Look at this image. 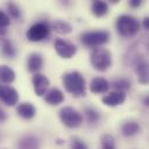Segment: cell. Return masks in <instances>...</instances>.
<instances>
[{
	"label": "cell",
	"instance_id": "cell-1",
	"mask_svg": "<svg viewBox=\"0 0 149 149\" xmlns=\"http://www.w3.org/2000/svg\"><path fill=\"white\" fill-rule=\"evenodd\" d=\"M63 85L65 90L74 97L85 95L86 84L83 74L78 71H71L63 74Z\"/></svg>",
	"mask_w": 149,
	"mask_h": 149
},
{
	"label": "cell",
	"instance_id": "cell-2",
	"mask_svg": "<svg viewBox=\"0 0 149 149\" xmlns=\"http://www.w3.org/2000/svg\"><path fill=\"white\" fill-rule=\"evenodd\" d=\"M90 62L98 71H106L112 65V54L105 48H94L90 54Z\"/></svg>",
	"mask_w": 149,
	"mask_h": 149
},
{
	"label": "cell",
	"instance_id": "cell-3",
	"mask_svg": "<svg viewBox=\"0 0 149 149\" xmlns=\"http://www.w3.org/2000/svg\"><path fill=\"white\" fill-rule=\"evenodd\" d=\"M116 30L123 37L135 35L140 29V22L132 15H120L116 20Z\"/></svg>",
	"mask_w": 149,
	"mask_h": 149
},
{
	"label": "cell",
	"instance_id": "cell-4",
	"mask_svg": "<svg viewBox=\"0 0 149 149\" xmlns=\"http://www.w3.org/2000/svg\"><path fill=\"white\" fill-rule=\"evenodd\" d=\"M148 52V42L146 38H142L134 43L128 50L125 56V63L127 65H135L137 62L144 59Z\"/></svg>",
	"mask_w": 149,
	"mask_h": 149
},
{
	"label": "cell",
	"instance_id": "cell-5",
	"mask_svg": "<svg viewBox=\"0 0 149 149\" xmlns=\"http://www.w3.org/2000/svg\"><path fill=\"white\" fill-rule=\"evenodd\" d=\"M109 40V33L106 30L86 31L80 35V41L86 47H99L107 43Z\"/></svg>",
	"mask_w": 149,
	"mask_h": 149
},
{
	"label": "cell",
	"instance_id": "cell-6",
	"mask_svg": "<svg viewBox=\"0 0 149 149\" xmlns=\"http://www.w3.org/2000/svg\"><path fill=\"white\" fill-rule=\"evenodd\" d=\"M59 119L69 128H77L83 123V115L70 106L63 107L59 111Z\"/></svg>",
	"mask_w": 149,
	"mask_h": 149
},
{
	"label": "cell",
	"instance_id": "cell-7",
	"mask_svg": "<svg viewBox=\"0 0 149 149\" xmlns=\"http://www.w3.org/2000/svg\"><path fill=\"white\" fill-rule=\"evenodd\" d=\"M50 34V28L45 22L34 23L26 33V36L31 42H40L45 40Z\"/></svg>",
	"mask_w": 149,
	"mask_h": 149
},
{
	"label": "cell",
	"instance_id": "cell-8",
	"mask_svg": "<svg viewBox=\"0 0 149 149\" xmlns=\"http://www.w3.org/2000/svg\"><path fill=\"white\" fill-rule=\"evenodd\" d=\"M0 100L7 106H14L19 100V93L14 87L0 84Z\"/></svg>",
	"mask_w": 149,
	"mask_h": 149
},
{
	"label": "cell",
	"instance_id": "cell-9",
	"mask_svg": "<svg viewBox=\"0 0 149 149\" xmlns=\"http://www.w3.org/2000/svg\"><path fill=\"white\" fill-rule=\"evenodd\" d=\"M55 50L56 52L63 57V58H71L76 52H77V48L74 44L65 41V40H56L55 41Z\"/></svg>",
	"mask_w": 149,
	"mask_h": 149
},
{
	"label": "cell",
	"instance_id": "cell-10",
	"mask_svg": "<svg viewBox=\"0 0 149 149\" xmlns=\"http://www.w3.org/2000/svg\"><path fill=\"white\" fill-rule=\"evenodd\" d=\"M49 84H50L49 79L44 74L35 73L33 76V86H34V91H35L36 95H38V97L43 95L47 92V90L49 87Z\"/></svg>",
	"mask_w": 149,
	"mask_h": 149
},
{
	"label": "cell",
	"instance_id": "cell-11",
	"mask_svg": "<svg viewBox=\"0 0 149 149\" xmlns=\"http://www.w3.org/2000/svg\"><path fill=\"white\" fill-rule=\"evenodd\" d=\"M17 149H40V140L34 134H26L19 140Z\"/></svg>",
	"mask_w": 149,
	"mask_h": 149
},
{
	"label": "cell",
	"instance_id": "cell-12",
	"mask_svg": "<svg viewBox=\"0 0 149 149\" xmlns=\"http://www.w3.org/2000/svg\"><path fill=\"white\" fill-rule=\"evenodd\" d=\"M125 100H126V93L120 91H113L102 98V102L106 106H111V107L121 105Z\"/></svg>",
	"mask_w": 149,
	"mask_h": 149
},
{
	"label": "cell",
	"instance_id": "cell-13",
	"mask_svg": "<svg viewBox=\"0 0 149 149\" xmlns=\"http://www.w3.org/2000/svg\"><path fill=\"white\" fill-rule=\"evenodd\" d=\"M45 101L49 104V105H52V106H56V105H59L64 101V94L61 90L54 87V88H50L47 93H45Z\"/></svg>",
	"mask_w": 149,
	"mask_h": 149
},
{
	"label": "cell",
	"instance_id": "cell-14",
	"mask_svg": "<svg viewBox=\"0 0 149 149\" xmlns=\"http://www.w3.org/2000/svg\"><path fill=\"white\" fill-rule=\"evenodd\" d=\"M43 66V58L40 54L37 52H33L29 55L28 59H27V68L30 72H35L37 73L38 70H41Z\"/></svg>",
	"mask_w": 149,
	"mask_h": 149
},
{
	"label": "cell",
	"instance_id": "cell-15",
	"mask_svg": "<svg viewBox=\"0 0 149 149\" xmlns=\"http://www.w3.org/2000/svg\"><path fill=\"white\" fill-rule=\"evenodd\" d=\"M108 87H109L108 81L102 77L93 78L91 80V84H90V90L93 93H104L108 90Z\"/></svg>",
	"mask_w": 149,
	"mask_h": 149
},
{
	"label": "cell",
	"instance_id": "cell-16",
	"mask_svg": "<svg viewBox=\"0 0 149 149\" xmlns=\"http://www.w3.org/2000/svg\"><path fill=\"white\" fill-rule=\"evenodd\" d=\"M135 71L139 77V81L141 84H147L148 83V63L146 59H142L137 62L135 65Z\"/></svg>",
	"mask_w": 149,
	"mask_h": 149
},
{
	"label": "cell",
	"instance_id": "cell-17",
	"mask_svg": "<svg viewBox=\"0 0 149 149\" xmlns=\"http://www.w3.org/2000/svg\"><path fill=\"white\" fill-rule=\"evenodd\" d=\"M17 113L20 116H22L23 119H31L35 116L36 114V109L35 107L30 104V102H22L17 106Z\"/></svg>",
	"mask_w": 149,
	"mask_h": 149
},
{
	"label": "cell",
	"instance_id": "cell-18",
	"mask_svg": "<svg viewBox=\"0 0 149 149\" xmlns=\"http://www.w3.org/2000/svg\"><path fill=\"white\" fill-rule=\"evenodd\" d=\"M140 130H141V127L136 121H127L121 127V132L125 136H133L140 133Z\"/></svg>",
	"mask_w": 149,
	"mask_h": 149
},
{
	"label": "cell",
	"instance_id": "cell-19",
	"mask_svg": "<svg viewBox=\"0 0 149 149\" xmlns=\"http://www.w3.org/2000/svg\"><path fill=\"white\" fill-rule=\"evenodd\" d=\"M15 79V72L7 65H0V81L3 84H10Z\"/></svg>",
	"mask_w": 149,
	"mask_h": 149
},
{
	"label": "cell",
	"instance_id": "cell-20",
	"mask_svg": "<svg viewBox=\"0 0 149 149\" xmlns=\"http://www.w3.org/2000/svg\"><path fill=\"white\" fill-rule=\"evenodd\" d=\"M91 9H92V13H93L95 16H104V15L108 12V5H107V2H105V1L94 0V1L92 2Z\"/></svg>",
	"mask_w": 149,
	"mask_h": 149
},
{
	"label": "cell",
	"instance_id": "cell-21",
	"mask_svg": "<svg viewBox=\"0 0 149 149\" xmlns=\"http://www.w3.org/2000/svg\"><path fill=\"white\" fill-rule=\"evenodd\" d=\"M0 44H1V51L6 57H13L15 55V49L13 47V43L8 38L0 37Z\"/></svg>",
	"mask_w": 149,
	"mask_h": 149
},
{
	"label": "cell",
	"instance_id": "cell-22",
	"mask_svg": "<svg viewBox=\"0 0 149 149\" xmlns=\"http://www.w3.org/2000/svg\"><path fill=\"white\" fill-rule=\"evenodd\" d=\"M51 28L58 34H69L72 29L71 26L68 22H64V21H55L52 23Z\"/></svg>",
	"mask_w": 149,
	"mask_h": 149
},
{
	"label": "cell",
	"instance_id": "cell-23",
	"mask_svg": "<svg viewBox=\"0 0 149 149\" xmlns=\"http://www.w3.org/2000/svg\"><path fill=\"white\" fill-rule=\"evenodd\" d=\"M112 86L114 88H116V91L125 92V91L130 88V81L128 79H126V78H119V79H115L112 83Z\"/></svg>",
	"mask_w": 149,
	"mask_h": 149
},
{
	"label": "cell",
	"instance_id": "cell-24",
	"mask_svg": "<svg viewBox=\"0 0 149 149\" xmlns=\"http://www.w3.org/2000/svg\"><path fill=\"white\" fill-rule=\"evenodd\" d=\"M85 115H86V119L90 123H97L99 120H100V114L98 111H95L94 108L92 107H87L85 108Z\"/></svg>",
	"mask_w": 149,
	"mask_h": 149
},
{
	"label": "cell",
	"instance_id": "cell-25",
	"mask_svg": "<svg viewBox=\"0 0 149 149\" xmlns=\"http://www.w3.org/2000/svg\"><path fill=\"white\" fill-rule=\"evenodd\" d=\"M102 149H115V140L111 134H105L101 136Z\"/></svg>",
	"mask_w": 149,
	"mask_h": 149
},
{
	"label": "cell",
	"instance_id": "cell-26",
	"mask_svg": "<svg viewBox=\"0 0 149 149\" xmlns=\"http://www.w3.org/2000/svg\"><path fill=\"white\" fill-rule=\"evenodd\" d=\"M7 9H8V13L10 14L12 17L14 19H19L21 16V10L19 8V6L14 2H8L7 3Z\"/></svg>",
	"mask_w": 149,
	"mask_h": 149
},
{
	"label": "cell",
	"instance_id": "cell-27",
	"mask_svg": "<svg viewBox=\"0 0 149 149\" xmlns=\"http://www.w3.org/2000/svg\"><path fill=\"white\" fill-rule=\"evenodd\" d=\"M71 149H87V146L83 140L73 137L71 140Z\"/></svg>",
	"mask_w": 149,
	"mask_h": 149
},
{
	"label": "cell",
	"instance_id": "cell-28",
	"mask_svg": "<svg viewBox=\"0 0 149 149\" xmlns=\"http://www.w3.org/2000/svg\"><path fill=\"white\" fill-rule=\"evenodd\" d=\"M9 23H10V20H9L8 15L5 12L0 10V28H7L9 26Z\"/></svg>",
	"mask_w": 149,
	"mask_h": 149
},
{
	"label": "cell",
	"instance_id": "cell-29",
	"mask_svg": "<svg viewBox=\"0 0 149 149\" xmlns=\"http://www.w3.org/2000/svg\"><path fill=\"white\" fill-rule=\"evenodd\" d=\"M141 3H142V1H141V0H130V1H129V5H130V7H133V8H136V7H139Z\"/></svg>",
	"mask_w": 149,
	"mask_h": 149
},
{
	"label": "cell",
	"instance_id": "cell-30",
	"mask_svg": "<svg viewBox=\"0 0 149 149\" xmlns=\"http://www.w3.org/2000/svg\"><path fill=\"white\" fill-rule=\"evenodd\" d=\"M6 119H7V114H6V112L0 107V122H3Z\"/></svg>",
	"mask_w": 149,
	"mask_h": 149
},
{
	"label": "cell",
	"instance_id": "cell-31",
	"mask_svg": "<svg viewBox=\"0 0 149 149\" xmlns=\"http://www.w3.org/2000/svg\"><path fill=\"white\" fill-rule=\"evenodd\" d=\"M143 27H144V29H149V19L148 17H144L143 19Z\"/></svg>",
	"mask_w": 149,
	"mask_h": 149
},
{
	"label": "cell",
	"instance_id": "cell-32",
	"mask_svg": "<svg viewBox=\"0 0 149 149\" xmlns=\"http://www.w3.org/2000/svg\"><path fill=\"white\" fill-rule=\"evenodd\" d=\"M143 104H144L146 106H148V104H149V98H148V97H146V98H144V100H143Z\"/></svg>",
	"mask_w": 149,
	"mask_h": 149
}]
</instances>
